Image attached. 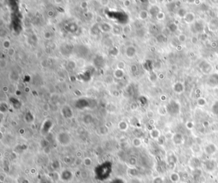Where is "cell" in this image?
<instances>
[{
	"label": "cell",
	"instance_id": "3957f363",
	"mask_svg": "<svg viewBox=\"0 0 218 183\" xmlns=\"http://www.w3.org/2000/svg\"><path fill=\"white\" fill-rule=\"evenodd\" d=\"M181 177L179 173L177 172H171L170 175V180L173 183H178L180 181Z\"/></svg>",
	"mask_w": 218,
	"mask_h": 183
},
{
	"label": "cell",
	"instance_id": "7a4b0ae2",
	"mask_svg": "<svg viewBox=\"0 0 218 183\" xmlns=\"http://www.w3.org/2000/svg\"><path fill=\"white\" fill-rule=\"evenodd\" d=\"M216 165H217V163H216V162L214 160H209L205 162V168L207 169V171L212 172V171L216 169Z\"/></svg>",
	"mask_w": 218,
	"mask_h": 183
},
{
	"label": "cell",
	"instance_id": "ba28073f",
	"mask_svg": "<svg viewBox=\"0 0 218 183\" xmlns=\"http://www.w3.org/2000/svg\"><path fill=\"white\" fill-rule=\"evenodd\" d=\"M152 183H164V179L161 176H157L153 179Z\"/></svg>",
	"mask_w": 218,
	"mask_h": 183
},
{
	"label": "cell",
	"instance_id": "52a82bcc",
	"mask_svg": "<svg viewBox=\"0 0 218 183\" xmlns=\"http://www.w3.org/2000/svg\"><path fill=\"white\" fill-rule=\"evenodd\" d=\"M201 175H202V171L200 170V169L196 168H195L194 170H193V177H194V178L197 179V177H200Z\"/></svg>",
	"mask_w": 218,
	"mask_h": 183
},
{
	"label": "cell",
	"instance_id": "30bf717a",
	"mask_svg": "<svg viewBox=\"0 0 218 183\" xmlns=\"http://www.w3.org/2000/svg\"><path fill=\"white\" fill-rule=\"evenodd\" d=\"M119 128H120L121 130H123V131L126 130V129H127V123H126V122H124V121L121 122H120V124H119Z\"/></svg>",
	"mask_w": 218,
	"mask_h": 183
},
{
	"label": "cell",
	"instance_id": "8992f818",
	"mask_svg": "<svg viewBox=\"0 0 218 183\" xmlns=\"http://www.w3.org/2000/svg\"><path fill=\"white\" fill-rule=\"evenodd\" d=\"M132 145L136 147H139L141 145V141L138 138H135L132 140Z\"/></svg>",
	"mask_w": 218,
	"mask_h": 183
},
{
	"label": "cell",
	"instance_id": "9c48e42d",
	"mask_svg": "<svg viewBox=\"0 0 218 183\" xmlns=\"http://www.w3.org/2000/svg\"><path fill=\"white\" fill-rule=\"evenodd\" d=\"M129 163L130 164V165L131 166H135L137 163V159L134 157H131L129 159Z\"/></svg>",
	"mask_w": 218,
	"mask_h": 183
},
{
	"label": "cell",
	"instance_id": "6da1fadb",
	"mask_svg": "<svg viewBox=\"0 0 218 183\" xmlns=\"http://www.w3.org/2000/svg\"><path fill=\"white\" fill-rule=\"evenodd\" d=\"M217 147L213 143H210L205 148V152L207 156H212L217 152Z\"/></svg>",
	"mask_w": 218,
	"mask_h": 183
},
{
	"label": "cell",
	"instance_id": "7c38bea8",
	"mask_svg": "<svg viewBox=\"0 0 218 183\" xmlns=\"http://www.w3.org/2000/svg\"><path fill=\"white\" fill-rule=\"evenodd\" d=\"M80 176H81V177L82 179H86L88 177V173L86 171H82V172H81Z\"/></svg>",
	"mask_w": 218,
	"mask_h": 183
},
{
	"label": "cell",
	"instance_id": "5b68a950",
	"mask_svg": "<svg viewBox=\"0 0 218 183\" xmlns=\"http://www.w3.org/2000/svg\"><path fill=\"white\" fill-rule=\"evenodd\" d=\"M82 163H84L86 167H90V166L92 165V160L89 157H86V158H84V159L82 160Z\"/></svg>",
	"mask_w": 218,
	"mask_h": 183
},
{
	"label": "cell",
	"instance_id": "277c9868",
	"mask_svg": "<svg viewBox=\"0 0 218 183\" xmlns=\"http://www.w3.org/2000/svg\"><path fill=\"white\" fill-rule=\"evenodd\" d=\"M167 161L169 166H175L177 161V157L174 155V154H171L170 156H168Z\"/></svg>",
	"mask_w": 218,
	"mask_h": 183
},
{
	"label": "cell",
	"instance_id": "8fae6325",
	"mask_svg": "<svg viewBox=\"0 0 218 183\" xmlns=\"http://www.w3.org/2000/svg\"><path fill=\"white\" fill-rule=\"evenodd\" d=\"M150 135H151V137L153 138H157L159 137V131L157 130V129L153 130L150 133Z\"/></svg>",
	"mask_w": 218,
	"mask_h": 183
}]
</instances>
